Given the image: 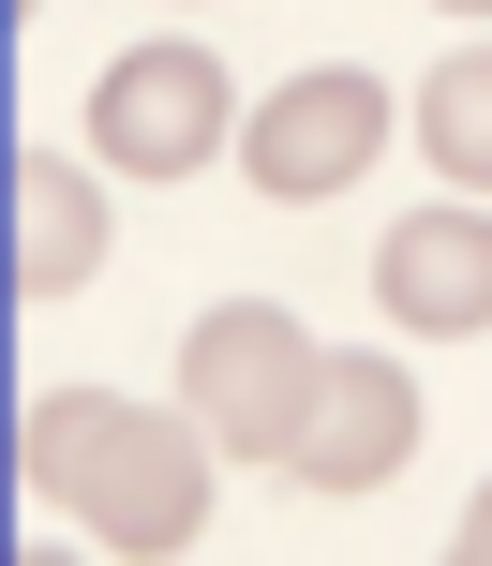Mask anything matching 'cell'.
Wrapping results in <instances>:
<instances>
[{
	"label": "cell",
	"mask_w": 492,
	"mask_h": 566,
	"mask_svg": "<svg viewBox=\"0 0 492 566\" xmlns=\"http://www.w3.org/2000/svg\"><path fill=\"white\" fill-rule=\"evenodd\" d=\"M314 373H328V343L299 328L284 298H224V313H195V343H179V402L209 418L224 462H284L299 418H314Z\"/></svg>",
	"instance_id": "1"
},
{
	"label": "cell",
	"mask_w": 492,
	"mask_h": 566,
	"mask_svg": "<svg viewBox=\"0 0 492 566\" xmlns=\"http://www.w3.org/2000/svg\"><path fill=\"white\" fill-rule=\"evenodd\" d=\"M224 135H239V90L209 45H135L90 75V165H119V179H195Z\"/></svg>",
	"instance_id": "2"
},
{
	"label": "cell",
	"mask_w": 492,
	"mask_h": 566,
	"mask_svg": "<svg viewBox=\"0 0 492 566\" xmlns=\"http://www.w3.org/2000/svg\"><path fill=\"white\" fill-rule=\"evenodd\" d=\"M374 149H388V90L358 75V60H314V75H284L254 119H239V179H254V195H284V209L344 195Z\"/></svg>",
	"instance_id": "3"
},
{
	"label": "cell",
	"mask_w": 492,
	"mask_h": 566,
	"mask_svg": "<svg viewBox=\"0 0 492 566\" xmlns=\"http://www.w3.org/2000/svg\"><path fill=\"white\" fill-rule=\"evenodd\" d=\"M209 462H224L209 418H135V432L105 448V478L75 492V522H90L119 566H165V552L209 537Z\"/></svg>",
	"instance_id": "4"
},
{
	"label": "cell",
	"mask_w": 492,
	"mask_h": 566,
	"mask_svg": "<svg viewBox=\"0 0 492 566\" xmlns=\"http://www.w3.org/2000/svg\"><path fill=\"white\" fill-rule=\"evenodd\" d=\"M418 462V388H404V358H328L314 373V418H299V448H284V478L299 492H388Z\"/></svg>",
	"instance_id": "5"
},
{
	"label": "cell",
	"mask_w": 492,
	"mask_h": 566,
	"mask_svg": "<svg viewBox=\"0 0 492 566\" xmlns=\"http://www.w3.org/2000/svg\"><path fill=\"white\" fill-rule=\"evenodd\" d=\"M374 298H388V328H418V343L492 328V209L463 195V209H418V224H388Z\"/></svg>",
	"instance_id": "6"
},
{
	"label": "cell",
	"mask_w": 492,
	"mask_h": 566,
	"mask_svg": "<svg viewBox=\"0 0 492 566\" xmlns=\"http://www.w3.org/2000/svg\"><path fill=\"white\" fill-rule=\"evenodd\" d=\"M90 269H105V195H90V165L30 149L15 165V283L30 298H75Z\"/></svg>",
	"instance_id": "7"
},
{
	"label": "cell",
	"mask_w": 492,
	"mask_h": 566,
	"mask_svg": "<svg viewBox=\"0 0 492 566\" xmlns=\"http://www.w3.org/2000/svg\"><path fill=\"white\" fill-rule=\"evenodd\" d=\"M135 418H149V402H119V388H60V402H30V448H15V462H30V492H45V507H75Z\"/></svg>",
	"instance_id": "8"
},
{
	"label": "cell",
	"mask_w": 492,
	"mask_h": 566,
	"mask_svg": "<svg viewBox=\"0 0 492 566\" xmlns=\"http://www.w3.org/2000/svg\"><path fill=\"white\" fill-rule=\"evenodd\" d=\"M418 149H433L463 195H492V45H448L418 75Z\"/></svg>",
	"instance_id": "9"
},
{
	"label": "cell",
	"mask_w": 492,
	"mask_h": 566,
	"mask_svg": "<svg viewBox=\"0 0 492 566\" xmlns=\"http://www.w3.org/2000/svg\"><path fill=\"white\" fill-rule=\"evenodd\" d=\"M448 552H463V566H492V492H478L463 522H448Z\"/></svg>",
	"instance_id": "10"
},
{
	"label": "cell",
	"mask_w": 492,
	"mask_h": 566,
	"mask_svg": "<svg viewBox=\"0 0 492 566\" xmlns=\"http://www.w3.org/2000/svg\"><path fill=\"white\" fill-rule=\"evenodd\" d=\"M433 15H492V0H433Z\"/></svg>",
	"instance_id": "11"
}]
</instances>
